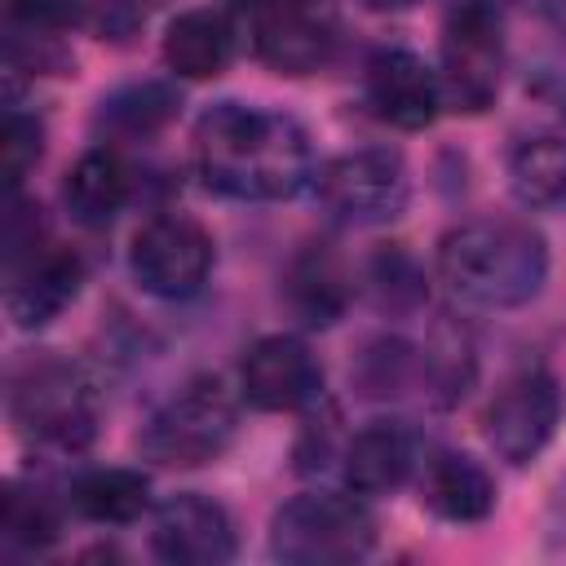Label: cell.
Instances as JSON below:
<instances>
[{
  "label": "cell",
  "mask_w": 566,
  "mask_h": 566,
  "mask_svg": "<svg viewBox=\"0 0 566 566\" xmlns=\"http://www.w3.org/2000/svg\"><path fill=\"white\" fill-rule=\"evenodd\" d=\"M190 159L212 195L239 203H283L310 195L323 164L296 115L239 97H221L195 119Z\"/></svg>",
  "instance_id": "obj_1"
},
{
  "label": "cell",
  "mask_w": 566,
  "mask_h": 566,
  "mask_svg": "<svg viewBox=\"0 0 566 566\" xmlns=\"http://www.w3.org/2000/svg\"><path fill=\"white\" fill-rule=\"evenodd\" d=\"M548 239L526 217H473L438 239L433 274L464 310H522L548 283Z\"/></svg>",
  "instance_id": "obj_2"
},
{
  "label": "cell",
  "mask_w": 566,
  "mask_h": 566,
  "mask_svg": "<svg viewBox=\"0 0 566 566\" xmlns=\"http://www.w3.org/2000/svg\"><path fill=\"white\" fill-rule=\"evenodd\" d=\"M9 420L31 447L75 455L97 438L102 389L84 363L31 354L9 371Z\"/></svg>",
  "instance_id": "obj_3"
},
{
  "label": "cell",
  "mask_w": 566,
  "mask_h": 566,
  "mask_svg": "<svg viewBox=\"0 0 566 566\" xmlns=\"http://www.w3.org/2000/svg\"><path fill=\"white\" fill-rule=\"evenodd\" d=\"M376 548V513L349 486H305L270 513V557L287 566H345Z\"/></svg>",
  "instance_id": "obj_4"
},
{
  "label": "cell",
  "mask_w": 566,
  "mask_h": 566,
  "mask_svg": "<svg viewBox=\"0 0 566 566\" xmlns=\"http://www.w3.org/2000/svg\"><path fill=\"white\" fill-rule=\"evenodd\" d=\"M239 389L221 376H195L172 389L137 429V451L155 469H203L221 460L239 433Z\"/></svg>",
  "instance_id": "obj_5"
},
{
  "label": "cell",
  "mask_w": 566,
  "mask_h": 566,
  "mask_svg": "<svg viewBox=\"0 0 566 566\" xmlns=\"http://www.w3.org/2000/svg\"><path fill=\"white\" fill-rule=\"evenodd\" d=\"M509 44H504V0H451L438 40V80L451 111L482 115L500 97Z\"/></svg>",
  "instance_id": "obj_6"
},
{
  "label": "cell",
  "mask_w": 566,
  "mask_h": 566,
  "mask_svg": "<svg viewBox=\"0 0 566 566\" xmlns=\"http://www.w3.org/2000/svg\"><path fill=\"white\" fill-rule=\"evenodd\" d=\"M310 195L323 208V217L336 226L349 230L389 226L402 217L411 199V172L394 146H358L323 159Z\"/></svg>",
  "instance_id": "obj_7"
},
{
  "label": "cell",
  "mask_w": 566,
  "mask_h": 566,
  "mask_svg": "<svg viewBox=\"0 0 566 566\" xmlns=\"http://www.w3.org/2000/svg\"><path fill=\"white\" fill-rule=\"evenodd\" d=\"M217 265L212 230L177 208L150 212L128 239V274L155 301H190Z\"/></svg>",
  "instance_id": "obj_8"
},
{
  "label": "cell",
  "mask_w": 566,
  "mask_h": 566,
  "mask_svg": "<svg viewBox=\"0 0 566 566\" xmlns=\"http://www.w3.org/2000/svg\"><path fill=\"white\" fill-rule=\"evenodd\" d=\"M562 411H566V398H562L557 376L548 367L531 363V367L509 371L495 385V394L486 398L482 438H486L495 460L522 469L548 451V442L557 438Z\"/></svg>",
  "instance_id": "obj_9"
},
{
  "label": "cell",
  "mask_w": 566,
  "mask_h": 566,
  "mask_svg": "<svg viewBox=\"0 0 566 566\" xmlns=\"http://www.w3.org/2000/svg\"><path fill=\"white\" fill-rule=\"evenodd\" d=\"M234 389L248 407L270 416H305L323 402V363L296 332L256 336L234 371Z\"/></svg>",
  "instance_id": "obj_10"
},
{
  "label": "cell",
  "mask_w": 566,
  "mask_h": 566,
  "mask_svg": "<svg viewBox=\"0 0 566 566\" xmlns=\"http://www.w3.org/2000/svg\"><path fill=\"white\" fill-rule=\"evenodd\" d=\"M248 35L274 75H314L332 62L340 22L332 0H261L248 9Z\"/></svg>",
  "instance_id": "obj_11"
},
{
  "label": "cell",
  "mask_w": 566,
  "mask_h": 566,
  "mask_svg": "<svg viewBox=\"0 0 566 566\" xmlns=\"http://www.w3.org/2000/svg\"><path fill=\"white\" fill-rule=\"evenodd\" d=\"M363 102L385 128L398 133H420L447 111L438 66L402 44H380L363 62Z\"/></svg>",
  "instance_id": "obj_12"
},
{
  "label": "cell",
  "mask_w": 566,
  "mask_h": 566,
  "mask_svg": "<svg viewBox=\"0 0 566 566\" xmlns=\"http://www.w3.org/2000/svg\"><path fill=\"white\" fill-rule=\"evenodd\" d=\"M150 553L168 566H221L239 553V531L221 500L172 491L150 509Z\"/></svg>",
  "instance_id": "obj_13"
},
{
  "label": "cell",
  "mask_w": 566,
  "mask_h": 566,
  "mask_svg": "<svg viewBox=\"0 0 566 566\" xmlns=\"http://www.w3.org/2000/svg\"><path fill=\"white\" fill-rule=\"evenodd\" d=\"M84 287V261L75 248L44 239L22 261L4 265V314L18 332L49 327Z\"/></svg>",
  "instance_id": "obj_14"
},
{
  "label": "cell",
  "mask_w": 566,
  "mask_h": 566,
  "mask_svg": "<svg viewBox=\"0 0 566 566\" xmlns=\"http://www.w3.org/2000/svg\"><path fill=\"white\" fill-rule=\"evenodd\" d=\"M424 438L398 420V416H376L363 429H354L345 438L340 451V482L367 500L376 495H394L407 482H416L420 464H424Z\"/></svg>",
  "instance_id": "obj_15"
},
{
  "label": "cell",
  "mask_w": 566,
  "mask_h": 566,
  "mask_svg": "<svg viewBox=\"0 0 566 566\" xmlns=\"http://www.w3.org/2000/svg\"><path fill=\"white\" fill-rule=\"evenodd\" d=\"M416 491H420V504L438 517V522H451V526H478L495 513V478L491 469L469 455V451H455V447H429L424 451V464L416 473Z\"/></svg>",
  "instance_id": "obj_16"
},
{
  "label": "cell",
  "mask_w": 566,
  "mask_h": 566,
  "mask_svg": "<svg viewBox=\"0 0 566 566\" xmlns=\"http://www.w3.org/2000/svg\"><path fill=\"white\" fill-rule=\"evenodd\" d=\"M137 195V177L119 146L97 142L88 146L62 177V208L84 230H106Z\"/></svg>",
  "instance_id": "obj_17"
},
{
  "label": "cell",
  "mask_w": 566,
  "mask_h": 566,
  "mask_svg": "<svg viewBox=\"0 0 566 566\" xmlns=\"http://www.w3.org/2000/svg\"><path fill=\"white\" fill-rule=\"evenodd\" d=\"M239 49V27L217 4H195L168 18L159 53L172 80H217Z\"/></svg>",
  "instance_id": "obj_18"
},
{
  "label": "cell",
  "mask_w": 566,
  "mask_h": 566,
  "mask_svg": "<svg viewBox=\"0 0 566 566\" xmlns=\"http://www.w3.org/2000/svg\"><path fill=\"white\" fill-rule=\"evenodd\" d=\"M181 115V88L177 80H128L111 93H102L93 111V128L111 146L150 142Z\"/></svg>",
  "instance_id": "obj_19"
},
{
  "label": "cell",
  "mask_w": 566,
  "mask_h": 566,
  "mask_svg": "<svg viewBox=\"0 0 566 566\" xmlns=\"http://www.w3.org/2000/svg\"><path fill=\"white\" fill-rule=\"evenodd\" d=\"M504 181L517 208L526 212H562L566 208V133L539 128L513 137L504 155Z\"/></svg>",
  "instance_id": "obj_20"
},
{
  "label": "cell",
  "mask_w": 566,
  "mask_h": 566,
  "mask_svg": "<svg viewBox=\"0 0 566 566\" xmlns=\"http://www.w3.org/2000/svg\"><path fill=\"white\" fill-rule=\"evenodd\" d=\"M66 509L93 526H133L142 522L150 504V478L128 464H93L71 473L66 482Z\"/></svg>",
  "instance_id": "obj_21"
},
{
  "label": "cell",
  "mask_w": 566,
  "mask_h": 566,
  "mask_svg": "<svg viewBox=\"0 0 566 566\" xmlns=\"http://www.w3.org/2000/svg\"><path fill=\"white\" fill-rule=\"evenodd\" d=\"M354 296V279L327 243H310L287 265V305L305 327H327L345 314Z\"/></svg>",
  "instance_id": "obj_22"
},
{
  "label": "cell",
  "mask_w": 566,
  "mask_h": 566,
  "mask_svg": "<svg viewBox=\"0 0 566 566\" xmlns=\"http://www.w3.org/2000/svg\"><path fill=\"white\" fill-rule=\"evenodd\" d=\"M354 380L367 398H407V394H420V340H407V336H371L358 354V367H354Z\"/></svg>",
  "instance_id": "obj_23"
},
{
  "label": "cell",
  "mask_w": 566,
  "mask_h": 566,
  "mask_svg": "<svg viewBox=\"0 0 566 566\" xmlns=\"http://www.w3.org/2000/svg\"><path fill=\"white\" fill-rule=\"evenodd\" d=\"M62 531L57 500L35 482H9L0 495V539L9 553H44Z\"/></svg>",
  "instance_id": "obj_24"
},
{
  "label": "cell",
  "mask_w": 566,
  "mask_h": 566,
  "mask_svg": "<svg viewBox=\"0 0 566 566\" xmlns=\"http://www.w3.org/2000/svg\"><path fill=\"white\" fill-rule=\"evenodd\" d=\"M367 287L380 310L402 314L424 301V270L416 265V256L402 243H380L376 256L367 261Z\"/></svg>",
  "instance_id": "obj_25"
},
{
  "label": "cell",
  "mask_w": 566,
  "mask_h": 566,
  "mask_svg": "<svg viewBox=\"0 0 566 566\" xmlns=\"http://www.w3.org/2000/svg\"><path fill=\"white\" fill-rule=\"evenodd\" d=\"M0 150H4V186L9 195L22 190V181L31 177V168L44 155V124L18 106H9L4 115V133H0Z\"/></svg>",
  "instance_id": "obj_26"
},
{
  "label": "cell",
  "mask_w": 566,
  "mask_h": 566,
  "mask_svg": "<svg viewBox=\"0 0 566 566\" xmlns=\"http://www.w3.org/2000/svg\"><path fill=\"white\" fill-rule=\"evenodd\" d=\"M13 35H62L88 18V0H4Z\"/></svg>",
  "instance_id": "obj_27"
},
{
  "label": "cell",
  "mask_w": 566,
  "mask_h": 566,
  "mask_svg": "<svg viewBox=\"0 0 566 566\" xmlns=\"http://www.w3.org/2000/svg\"><path fill=\"white\" fill-rule=\"evenodd\" d=\"M526 88L566 124V31L535 53V62L526 71Z\"/></svg>",
  "instance_id": "obj_28"
},
{
  "label": "cell",
  "mask_w": 566,
  "mask_h": 566,
  "mask_svg": "<svg viewBox=\"0 0 566 566\" xmlns=\"http://www.w3.org/2000/svg\"><path fill=\"white\" fill-rule=\"evenodd\" d=\"M146 4H150V0H88V18H84V22H88L102 40L124 44V40H133V35L142 31Z\"/></svg>",
  "instance_id": "obj_29"
},
{
  "label": "cell",
  "mask_w": 566,
  "mask_h": 566,
  "mask_svg": "<svg viewBox=\"0 0 566 566\" xmlns=\"http://www.w3.org/2000/svg\"><path fill=\"white\" fill-rule=\"evenodd\" d=\"M544 531H548V539H553V544H562V548H566V473H562V478L553 482V491H548Z\"/></svg>",
  "instance_id": "obj_30"
},
{
  "label": "cell",
  "mask_w": 566,
  "mask_h": 566,
  "mask_svg": "<svg viewBox=\"0 0 566 566\" xmlns=\"http://www.w3.org/2000/svg\"><path fill=\"white\" fill-rule=\"evenodd\" d=\"M504 4L535 18V22H562L566 18V0H504Z\"/></svg>",
  "instance_id": "obj_31"
},
{
  "label": "cell",
  "mask_w": 566,
  "mask_h": 566,
  "mask_svg": "<svg viewBox=\"0 0 566 566\" xmlns=\"http://www.w3.org/2000/svg\"><path fill=\"white\" fill-rule=\"evenodd\" d=\"M363 9H376V13H394V9H407V4H416V0H358Z\"/></svg>",
  "instance_id": "obj_32"
},
{
  "label": "cell",
  "mask_w": 566,
  "mask_h": 566,
  "mask_svg": "<svg viewBox=\"0 0 566 566\" xmlns=\"http://www.w3.org/2000/svg\"><path fill=\"white\" fill-rule=\"evenodd\" d=\"M234 4H239V9H256L261 0H234Z\"/></svg>",
  "instance_id": "obj_33"
}]
</instances>
